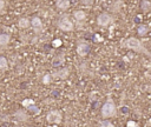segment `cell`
Here are the masks:
<instances>
[{"label": "cell", "instance_id": "6da1fadb", "mask_svg": "<svg viewBox=\"0 0 151 127\" xmlns=\"http://www.w3.org/2000/svg\"><path fill=\"white\" fill-rule=\"evenodd\" d=\"M122 47L131 49V51H135L136 53H144V54H146V56H150L149 51L143 46L142 41L138 40L137 38H134V37L127 38L126 40L122 41Z\"/></svg>", "mask_w": 151, "mask_h": 127}, {"label": "cell", "instance_id": "7a4b0ae2", "mask_svg": "<svg viewBox=\"0 0 151 127\" xmlns=\"http://www.w3.org/2000/svg\"><path fill=\"white\" fill-rule=\"evenodd\" d=\"M116 115H117V108H116L115 102L112 100H107L102 107V117L104 119H109Z\"/></svg>", "mask_w": 151, "mask_h": 127}, {"label": "cell", "instance_id": "3957f363", "mask_svg": "<svg viewBox=\"0 0 151 127\" xmlns=\"http://www.w3.org/2000/svg\"><path fill=\"white\" fill-rule=\"evenodd\" d=\"M62 119H63V115H62L60 111H58V110H51L46 114V120L50 124H60Z\"/></svg>", "mask_w": 151, "mask_h": 127}, {"label": "cell", "instance_id": "277c9868", "mask_svg": "<svg viewBox=\"0 0 151 127\" xmlns=\"http://www.w3.org/2000/svg\"><path fill=\"white\" fill-rule=\"evenodd\" d=\"M58 27H59V30H62L64 32H70V31H72L74 28V25L67 16H63L62 19L58 21Z\"/></svg>", "mask_w": 151, "mask_h": 127}, {"label": "cell", "instance_id": "5b68a950", "mask_svg": "<svg viewBox=\"0 0 151 127\" xmlns=\"http://www.w3.org/2000/svg\"><path fill=\"white\" fill-rule=\"evenodd\" d=\"M111 21H112V16H111L109 13H106V12L100 13V14L98 15V18H97V24H98L100 27H106Z\"/></svg>", "mask_w": 151, "mask_h": 127}, {"label": "cell", "instance_id": "8992f818", "mask_svg": "<svg viewBox=\"0 0 151 127\" xmlns=\"http://www.w3.org/2000/svg\"><path fill=\"white\" fill-rule=\"evenodd\" d=\"M30 25L32 26L33 31L37 34H39L43 31V23H42V19H40L39 16H33L32 19L30 20Z\"/></svg>", "mask_w": 151, "mask_h": 127}, {"label": "cell", "instance_id": "52a82bcc", "mask_svg": "<svg viewBox=\"0 0 151 127\" xmlns=\"http://www.w3.org/2000/svg\"><path fill=\"white\" fill-rule=\"evenodd\" d=\"M76 51H77L79 57H86L87 54H89V52H90V45L86 41L79 43L77 45V49H76Z\"/></svg>", "mask_w": 151, "mask_h": 127}, {"label": "cell", "instance_id": "ba28073f", "mask_svg": "<svg viewBox=\"0 0 151 127\" xmlns=\"http://www.w3.org/2000/svg\"><path fill=\"white\" fill-rule=\"evenodd\" d=\"M69 74H70V69H69V68H62V69H59V71L54 72L53 74H51V77H52V78H55V79L64 80V79H66V78L69 77Z\"/></svg>", "mask_w": 151, "mask_h": 127}, {"label": "cell", "instance_id": "9c48e42d", "mask_svg": "<svg viewBox=\"0 0 151 127\" xmlns=\"http://www.w3.org/2000/svg\"><path fill=\"white\" fill-rule=\"evenodd\" d=\"M14 118L18 120V121H27L28 120V114L26 113V111H23V110H19L14 113Z\"/></svg>", "mask_w": 151, "mask_h": 127}, {"label": "cell", "instance_id": "30bf717a", "mask_svg": "<svg viewBox=\"0 0 151 127\" xmlns=\"http://www.w3.org/2000/svg\"><path fill=\"white\" fill-rule=\"evenodd\" d=\"M10 40H11V37L10 34L7 33H1L0 34V47H5L10 44Z\"/></svg>", "mask_w": 151, "mask_h": 127}, {"label": "cell", "instance_id": "8fae6325", "mask_svg": "<svg viewBox=\"0 0 151 127\" xmlns=\"http://www.w3.org/2000/svg\"><path fill=\"white\" fill-rule=\"evenodd\" d=\"M73 16H74V19L77 21H83V20L86 19V13L83 10H78V11H74Z\"/></svg>", "mask_w": 151, "mask_h": 127}, {"label": "cell", "instance_id": "7c38bea8", "mask_svg": "<svg viewBox=\"0 0 151 127\" xmlns=\"http://www.w3.org/2000/svg\"><path fill=\"white\" fill-rule=\"evenodd\" d=\"M55 5H57V7H58L59 10L65 11V10H67V8L70 7L71 3L69 1V0H58V1L55 3Z\"/></svg>", "mask_w": 151, "mask_h": 127}, {"label": "cell", "instance_id": "4fadbf2b", "mask_svg": "<svg viewBox=\"0 0 151 127\" xmlns=\"http://www.w3.org/2000/svg\"><path fill=\"white\" fill-rule=\"evenodd\" d=\"M18 26L20 28H27L28 26H31L30 25V20L27 19V18H20L19 21H18Z\"/></svg>", "mask_w": 151, "mask_h": 127}, {"label": "cell", "instance_id": "5bb4252c", "mask_svg": "<svg viewBox=\"0 0 151 127\" xmlns=\"http://www.w3.org/2000/svg\"><path fill=\"white\" fill-rule=\"evenodd\" d=\"M148 32H149V28H148L145 25H141V26L137 28V33H138L139 37H145V35L148 34Z\"/></svg>", "mask_w": 151, "mask_h": 127}, {"label": "cell", "instance_id": "9a60e30c", "mask_svg": "<svg viewBox=\"0 0 151 127\" xmlns=\"http://www.w3.org/2000/svg\"><path fill=\"white\" fill-rule=\"evenodd\" d=\"M141 7L144 12H149L151 10V4H150V1H148V0H143V1L141 3Z\"/></svg>", "mask_w": 151, "mask_h": 127}, {"label": "cell", "instance_id": "2e32d148", "mask_svg": "<svg viewBox=\"0 0 151 127\" xmlns=\"http://www.w3.org/2000/svg\"><path fill=\"white\" fill-rule=\"evenodd\" d=\"M8 67V61L5 57H0V71H4Z\"/></svg>", "mask_w": 151, "mask_h": 127}, {"label": "cell", "instance_id": "e0dca14e", "mask_svg": "<svg viewBox=\"0 0 151 127\" xmlns=\"http://www.w3.org/2000/svg\"><path fill=\"white\" fill-rule=\"evenodd\" d=\"M26 110H28V112H31V113H33V114H39L40 113V110H39V107L38 106H35V105H31V106H28Z\"/></svg>", "mask_w": 151, "mask_h": 127}, {"label": "cell", "instance_id": "ac0fdd59", "mask_svg": "<svg viewBox=\"0 0 151 127\" xmlns=\"http://www.w3.org/2000/svg\"><path fill=\"white\" fill-rule=\"evenodd\" d=\"M42 81H43L44 85H50V84L52 82V77H51V74H45V76L43 77Z\"/></svg>", "mask_w": 151, "mask_h": 127}, {"label": "cell", "instance_id": "d6986e66", "mask_svg": "<svg viewBox=\"0 0 151 127\" xmlns=\"http://www.w3.org/2000/svg\"><path fill=\"white\" fill-rule=\"evenodd\" d=\"M21 105H23V107L27 108L28 106H31V105H35V104H34V100H32V99H25V100L21 101Z\"/></svg>", "mask_w": 151, "mask_h": 127}, {"label": "cell", "instance_id": "ffe728a7", "mask_svg": "<svg viewBox=\"0 0 151 127\" xmlns=\"http://www.w3.org/2000/svg\"><path fill=\"white\" fill-rule=\"evenodd\" d=\"M100 127H115V126H113V124H112L111 121H109V120H104V121L100 124Z\"/></svg>", "mask_w": 151, "mask_h": 127}, {"label": "cell", "instance_id": "44dd1931", "mask_svg": "<svg viewBox=\"0 0 151 127\" xmlns=\"http://www.w3.org/2000/svg\"><path fill=\"white\" fill-rule=\"evenodd\" d=\"M62 44H63V41H62L60 39H55V40H53V41H52V46H53V47H55V48H57V47H60V46H62Z\"/></svg>", "mask_w": 151, "mask_h": 127}, {"label": "cell", "instance_id": "7402d4cb", "mask_svg": "<svg viewBox=\"0 0 151 127\" xmlns=\"http://www.w3.org/2000/svg\"><path fill=\"white\" fill-rule=\"evenodd\" d=\"M126 127H139L135 121H127L126 124Z\"/></svg>", "mask_w": 151, "mask_h": 127}, {"label": "cell", "instance_id": "603a6c76", "mask_svg": "<svg viewBox=\"0 0 151 127\" xmlns=\"http://www.w3.org/2000/svg\"><path fill=\"white\" fill-rule=\"evenodd\" d=\"M5 8V1L4 0H0V12H3Z\"/></svg>", "mask_w": 151, "mask_h": 127}]
</instances>
